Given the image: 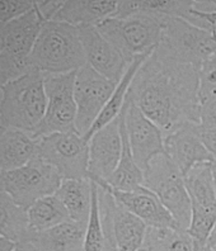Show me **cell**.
I'll list each match as a JSON object with an SVG mask.
<instances>
[{
	"instance_id": "1",
	"label": "cell",
	"mask_w": 216,
	"mask_h": 251,
	"mask_svg": "<svg viewBox=\"0 0 216 251\" xmlns=\"http://www.w3.org/2000/svg\"><path fill=\"white\" fill-rule=\"evenodd\" d=\"M198 90L200 68L159 45L136 74L129 98L168 135L189 123L200 125Z\"/></svg>"
},
{
	"instance_id": "2",
	"label": "cell",
	"mask_w": 216,
	"mask_h": 251,
	"mask_svg": "<svg viewBox=\"0 0 216 251\" xmlns=\"http://www.w3.org/2000/svg\"><path fill=\"white\" fill-rule=\"evenodd\" d=\"M31 58L36 70L45 75L81 70L86 60L79 28L64 22H45Z\"/></svg>"
},
{
	"instance_id": "3",
	"label": "cell",
	"mask_w": 216,
	"mask_h": 251,
	"mask_svg": "<svg viewBox=\"0 0 216 251\" xmlns=\"http://www.w3.org/2000/svg\"><path fill=\"white\" fill-rule=\"evenodd\" d=\"M47 108L45 74L34 70L1 85L0 127L32 132L42 122Z\"/></svg>"
},
{
	"instance_id": "4",
	"label": "cell",
	"mask_w": 216,
	"mask_h": 251,
	"mask_svg": "<svg viewBox=\"0 0 216 251\" xmlns=\"http://www.w3.org/2000/svg\"><path fill=\"white\" fill-rule=\"evenodd\" d=\"M106 40L131 62L151 53L163 40V16L140 13L129 18H108L96 25Z\"/></svg>"
},
{
	"instance_id": "5",
	"label": "cell",
	"mask_w": 216,
	"mask_h": 251,
	"mask_svg": "<svg viewBox=\"0 0 216 251\" xmlns=\"http://www.w3.org/2000/svg\"><path fill=\"white\" fill-rule=\"evenodd\" d=\"M145 185L169 211L182 230H189L192 218V203L185 184V176L172 160L163 153L154 157L144 172Z\"/></svg>"
},
{
	"instance_id": "6",
	"label": "cell",
	"mask_w": 216,
	"mask_h": 251,
	"mask_svg": "<svg viewBox=\"0 0 216 251\" xmlns=\"http://www.w3.org/2000/svg\"><path fill=\"white\" fill-rule=\"evenodd\" d=\"M61 183L57 170L40 156L16 170L0 172L1 192L26 211L40 199L56 194Z\"/></svg>"
},
{
	"instance_id": "7",
	"label": "cell",
	"mask_w": 216,
	"mask_h": 251,
	"mask_svg": "<svg viewBox=\"0 0 216 251\" xmlns=\"http://www.w3.org/2000/svg\"><path fill=\"white\" fill-rule=\"evenodd\" d=\"M77 71L57 75H45L47 95L46 113L42 122L32 132L34 138H42L54 133L77 131V103L74 89Z\"/></svg>"
},
{
	"instance_id": "8",
	"label": "cell",
	"mask_w": 216,
	"mask_h": 251,
	"mask_svg": "<svg viewBox=\"0 0 216 251\" xmlns=\"http://www.w3.org/2000/svg\"><path fill=\"white\" fill-rule=\"evenodd\" d=\"M163 40L159 43L172 56L201 69L216 56V37L213 31L181 18L163 16Z\"/></svg>"
},
{
	"instance_id": "9",
	"label": "cell",
	"mask_w": 216,
	"mask_h": 251,
	"mask_svg": "<svg viewBox=\"0 0 216 251\" xmlns=\"http://www.w3.org/2000/svg\"><path fill=\"white\" fill-rule=\"evenodd\" d=\"M38 156L55 168L62 180L89 179V141L78 132L38 138Z\"/></svg>"
},
{
	"instance_id": "10",
	"label": "cell",
	"mask_w": 216,
	"mask_h": 251,
	"mask_svg": "<svg viewBox=\"0 0 216 251\" xmlns=\"http://www.w3.org/2000/svg\"><path fill=\"white\" fill-rule=\"evenodd\" d=\"M118 83L85 65L77 71L74 97L77 103V131L85 136L98 120L106 105L111 99Z\"/></svg>"
},
{
	"instance_id": "11",
	"label": "cell",
	"mask_w": 216,
	"mask_h": 251,
	"mask_svg": "<svg viewBox=\"0 0 216 251\" xmlns=\"http://www.w3.org/2000/svg\"><path fill=\"white\" fill-rule=\"evenodd\" d=\"M98 199L105 236L111 237L120 251L139 250L148 231L145 222L125 208L107 189L99 185Z\"/></svg>"
},
{
	"instance_id": "12",
	"label": "cell",
	"mask_w": 216,
	"mask_h": 251,
	"mask_svg": "<svg viewBox=\"0 0 216 251\" xmlns=\"http://www.w3.org/2000/svg\"><path fill=\"white\" fill-rule=\"evenodd\" d=\"M124 113L133 156L139 168L145 172L151 160L165 153V135L137 105L130 100L129 95L124 105Z\"/></svg>"
},
{
	"instance_id": "13",
	"label": "cell",
	"mask_w": 216,
	"mask_h": 251,
	"mask_svg": "<svg viewBox=\"0 0 216 251\" xmlns=\"http://www.w3.org/2000/svg\"><path fill=\"white\" fill-rule=\"evenodd\" d=\"M122 153L120 118L97 131L89 140V179L106 187L116 172Z\"/></svg>"
},
{
	"instance_id": "14",
	"label": "cell",
	"mask_w": 216,
	"mask_h": 251,
	"mask_svg": "<svg viewBox=\"0 0 216 251\" xmlns=\"http://www.w3.org/2000/svg\"><path fill=\"white\" fill-rule=\"evenodd\" d=\"M86 65L114 83L127 71L130 64L125 56L101 34L96 25L79 27Z\"/></svg>"
},
{
	"instance_id": "15",
	"label": "cell",
	"mask_w": 216,
	"mask_h": 251,
	"mask_svg": "<svg viewBox=\"0 0 216 251\" xmlns=\"http://www.w3.org/2000/svg\"><path fill=\"white\" fill-rule=\"evenodd\" d=\"M197 123H189L177 131L165 135V155L185 176L193 166L202 162H213L214 157L201 142L196 131Z\"/></svg>"
},
{
	"instance_id": "16",
	"label": "cell",
	"mask_w": 216,
	"mask_h": 251,
	"mask_svg": "<svg viewBox=\"0 0 216 251\" xmlns=\"http://www.w3.org/2000/svg\"><path fill=\"white\" fill-rule=\"evenodd\" d=\"M105 189H107L125 208L144 221L148 227L181 228L169 211L161 202V199L145 185L133 192H121V190H113L109 188H105Z\"/></svg>"
},
{
	"instance_id": "17",
	"label": "cell",
	"mask_w": 216,
	"mask_h": 251,
	"mask_svg": "<svg viewBox=\"0 0 216 251\" xmlns=\"http://www.w3.org/2000/svg\"><path fill=\"white\" fill-rule=\"evenodd\" d=\"M43 23L45 21L34 6L25 16L0 25V52L31 56Z\"/></svg>"
},
{
	"instance_id": "18",
	"label": "cell",
	"mask_w": 216,
	"mask_h": 251,
	"mask_svg": "<svg viewBox=\"0 0 216 251\" xmlns=\"http://www.w3.org/2000/svg\"><path fill=\"white\" fill-rule=\"evenodd\" d=\"M86 225L69 221L43 232L33 233L21 246L27 251H84Z\"/></svg>"
},
{
	"instance_id": "19",
	"label": "cell",
	"mask_w": 216,
	"mask_h": 251,
	"mask_svg": "<svg viewBox=\"0 0 216 251\" xmlns=\"http://www.w3.org/2000/svg\"><path fill=\"white\" fill-rule=\"evenodd\" d=\"M38 156V138L17 128L0 132V170L9 172L27 165Z\"/></svg>"
},
{
	"instance_id": "20",
	"label": "cell",
	"mask_w": 216,
	"mask_h": 251,
	"mask_svg": "<svg viewBox=\"0 0 216 251\" xmlns=\"http://www.w3.org/2000/svg\"><path fill=\"white\" fill-rule=\"evenodd\" d=\"M116 0H66L55 21L64 22L74 27L98 25L111 18L116 12Z\"/></svg>"
},
{
	"instance_id": "21",
	"label": "cell",
	"mask_w": 216,
	"mask_h": 251,
	"mask_svg": "<svg viewBox=\"0 0 216 251\" xmlns=\"http://www.w3.org/2000/svg\"><path fill=\"white\" fill-rule=\"evenodd\" d=\"M56 197L62 202L71 221L88 225L93 204V181L90 179H65Z\"/></svg>"
},
{
	"instance_id": "22",
	"label": "cell",
	"mask_w": 216,
	"mask_h": 251,
	"mask_svg": "<svg viewBox=\"0 0 216 251\" xmlns=\"http://www.w3.org/2000/svg\"><path fill=\"white\" fill-rule=\"evenodd\" d=\"M118 118H120L121 137H122V153H121L120 164H118L116 172L113 173L107 185L103 188L121 190V192H133V190L139 189L140 187L144 185L145 176H144V172L136 164L131 147H130L126 123H125L124 108L121 110Z\"/></svg>"
},
{
	"instance_id": "23",
	"label": "cell",
	"mask_w": 216,
	"mask_h": 251,
	"mask_svg": "<svg viewBox=\"0 0 216 251\" xmlns=\"http://www.w3.org/2000/svg\"><path fill=\"white\" fill-rule=\"evenodd\" d=\"M153 52H154V51H153ZM151 53L139 56V57H136L135 60L131 62V65L129 66L127 71L125 73L124 76H122V79L120 80V83L116 86V89H114L111 99L108 101V104L106 105V108L103 109L101 116L98 117V120L96 121V123L93 125L90 131L84 136V138H85L86 141H89L90 138H92V136L94 135L97 131L103 128L105 126H107L108 123H111L112 121H114L118 116H120L121 110H122L125 103H126L127 95H129L130 88H131V84H133L134 79H135L136 74H137L139 69L141 68L142 64L146 61V58H148Z\"/></svg>"
},
{
	"instance_id": "24",
	"label": "cell",
	"mask_w": 216,
	"mask_h": 251,
	"mask_svg": "<svg viewBox=\"0 0 216 251\" xmlns=\"http://www.w3.org/2000/svg\"><path fill=\"white\" fill-rule=\"evenodd\" d=\"M0 233L18 245L31 239L28 213L4 192H0Z\"/></svg>"
},
{
	"instance_id": "25",
	"label": "cell",
	"mask_w": 216,
	"mask_h": 251,
	"mask_svg": "<svg viewBox=\"0 0 216 251\" xmlns=\"http://www.w3.org/2000/svg\"><path fill=\"white\" fill-rule=\"evenodd\" d=\"M185 184L192 207L216 208V190L211 162H202L193 166L185 175Z\"/></svg>"
},
{
	"instance_id": "26",
	"label": "cell",
	"mask_w": 216,
	"mask_h": 251,
	"mask_svg": "<svg viewBox=\"0 0 216 251\" xmlns=\"http://www.w3.org/2000/svg\"><path fill=\"white\" fill-rule=\"evenodd\" d=\"M31 231L43 232L71 221L65 205L56 194L40 199L27 211Z\"/></svg>"
},
{
	"instance_id": "27",
	"label": "cell",
	"mask_w": 216,
	"mask_h": 251,
	"mask_svg": "<svg viewBox=\"0 0 216 251\" xmlns=\"http://www.w3.org/2000/svg\"><path fill=\"white\" fill-rule=\"evenodd\" d=\"M142 245L151 251H196L192 237L182 228L148 227Z\"/></svg>"
},
{
	"instance_id": "28",
	"label": "cell",
	"mask_w": 216,
	"mask_h": 251,
	"mask_svg": "<svg viewBox=\"0 0 216 251\" xmlns=\"http://www.w3.org/2000/svg\"><path fill=\"white\" fill-rule=\"evenodd\" d=\"M216 230V208H200L192 207V218L189 224V235L193 240L196 251H205Z\"/></svg>"
},
{
	"instance_id": "29",
	"label": "cell",
	"mask_w": 216,
	"mask_h": 251,
	"mask_svg": "<svg viewBox=\"0 0 216 251\" xmlns=\"http://www.w3.org/2000/svg\"><path fill=\"white\" fill-rule=\"evenodd\" d=\"M105 231H103L101 209H99L98 185L93 183V204L92 213L86 225L85 239H84V251H103L105 248Z\"/></svg>"
},
{
	"instance_id": "30",
	"label": "cell",
	"mask_w": 216,
	"mask_h": 251,
	"mask_svg": "<svg viewBox=\"0 0 216 251\" xmlns=\"http://www.w3.org/2000/svg\"><path fill=\"white\" fill-rule=\"evenodd\" d=\"M36 70L31 56L13 55L8 52H0V83L1 85Z\"/></svg>"
},
{
	"instance_id": "31",
	"label": "cell",
	"mask_w": 216,
	"mask_h": 251,
	"mask_svg": "<svg viewBox=\"0 0 216 251\" xmlns=\"http://www.w3.org/2000/svg\"><path fill=\"white\" fill-rule=\"evenodd\" d=\"M34 0H0V25H4L34 9Z\"/></svg>"
},
{
	"instance_id": "32",
	"label": "cell",
	"mask_w": 216,
	"mask_h": 251,
	"mask_svg": "<svg viewBox=\"0 0 216 251\" xmlns=\"http://www.w3.org/2000/svg\"><path fill=\"white\" fill-rule=\"evenodd\" d=\"M216 95V58L205 62L200 69V90L198 97L201 101Z\"/></svg>"
},
{
	"instance_id": "33",
	"label": "cell",
	"mask_w": 216,
	"mask_h": 251,
	"mask_svg": "<svg viewBox=\"0 0 216 251\" xmlns=\"http://www.w3.org/2000/svg\"><path fill=\"white\" fill-rule=\"evenodd\" d=\"M200 125L205 127H216V95L201 101Z\"/></svg>"
},
{
	"instance_id": "34",
	"label": "cell",
	"mask_w": 216,
	"mask_h": 251,
	"mask_svg": "<svg viewBox=\"0 0 216 251\" xmlns=\"http://www.w3.org/2000/svg\"><path fill=\"white\" fill-rule=\"evenodd\" d=\"M196 131L206 150L214 159H216V127H205L202 125H197Z\"/></svg>"
},
{
	"instance_id": "35",
	"label": "cell",
	"mask_w": 216,
	"mask_h": 251,
	"mask_svg": "<svg viewBox=\"0 0 216 251\" xmlns=\"http://www.w3.org/2000/svg\"><path fill=\"white\" fill-rule=\"evenodd\" d=\"M64 5V1L60 0H47V1H36V8L45 22L55 21L56 16L59 14L60 9Z\"/></svg>"
},
{
	"instance_id": "36",
	"label": "cell",
	"mask_w": 216,
	"mask_h": 251,
	"mask_svg": "<svg viewBox=\"0 0 216 251\" xmlns=\"http://www.w3.org/2000/svg\"><path fill=\"white\" fill-rule=\"evenodd\" d=\"M18 244L13 240L6 239L4 236H0V251H16Z\"/></svg>"
},
{
	"instance_id": "37",
	"label": "cell",
	"mask_w": 216,
	"mask_h": 251,
	"mask_svg": "<svg viewBox=\"0 0 216 251\" xmlns=\"http://www.w3.org/2000/svg\"><path fill=\"white\" fill-rule=\"evenodd\" d=\"M106 237V242H105V248H103V251H120L117 249V246L114 245L113 240L111 237H108V236H105Z\"/></svg>"
},
{
	"instance_id": "38",
	"label": "cell",
	"mask_w": 216,
	"mask_h": 251,
	"mask_svg": "<svg viewBox=\"0 0 216 251\" xmlns=\"http://www.w3.org/2000/svg\"><path fill=\"white\" fill-rule=\"evenodd\" d=\"M205 251H216V236H211V239L209 240V244H207Z\"/></svg>"
},
{
	"instance_id": "39",
	"label": "cell",
	"mask_w": 216,
	"mask_h": 251,
	"mask_svg": "<svg viewBox=\"0 0 216 251\" xmlns=\"http://www.w3.org/2000/svg\"><path fill=\"white\" fill-rule=\"evenodd\" d=\"M211 170H213L214 184H215V190H216V159H214L213 162H211Z\"/></svg>"
},
{
	"instance_id": "40",
	"label": "cell",
	"mask_w": 216,
	"mask_h": 251,
	"mask_svg": "<svg viewBox=\"0 0 216 251\" xmlns=\"http://www.w3.org/2000/svg\"><path fill=\"white\" fill-rule=\"evenodd\" d=\"M16 251H27V250H26V249L23 248V246L18 245V248H17V250H16Z\"/></svg>"
},
{
	"instance_id": "41",
	"label": "cell",
	"mask_w": 216,
	"mask_h": 251,
	"mask_svg": "<svg viewBox=\"0 0 216 251\" xmlns=\"http://www.w3.org/2000/svg\"><path fill=\"white\" fill-rule=\"evenodd\" d=\"M213 32H214V34H215V37H216V23L214 25V27H213ZM214 58H216V56Z\"/></svg>"
},
{
	"instance_id": "42",
	"label": "cell",
	"mask_w": 216,
	"mask_h": 251,
	"mask_svg": "<svg viewBox=\"0 0 216 251\" xmlns=\"http://www.w3.org/2000/svg\"><path fill=\"white\" fill-rule=\"evenodd\" d=\"M213 236H216V230L214 231V233H213Z\"/></svg>"
}]
</instances>
